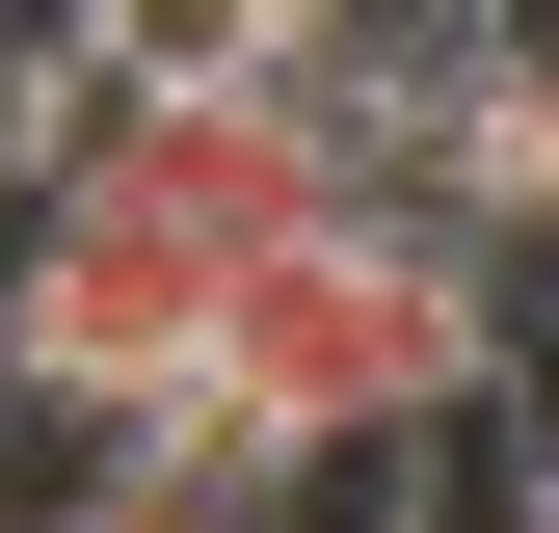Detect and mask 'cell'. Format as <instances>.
Instances as JSON below:
<instances>
[{
	"mask_svg": "<svg viewBox=\"0 0 559 533\" xmlns=\"http://www.w3.org/2000/svg\"><path fill=\"white\" fill-rule=\"evenodd\" d=\"M507 400V320H479V240L427 187H346L320 240H266L214 294V374H187V453L240 481H346V453H427Z\"/></svg>",
	"mask_w": 559,
	"mask_h": 533,
	"instance_id": "obj_1",
	"label": "cell"
},
{
	"mask_svg": "<svg viewBox=\"0 0 559 533\" xmlns=\"http://www.w3.org/2000/svg\"><path fill=\"white\" fill-rule=\"evenodd\" d=\"M507 533H559V427H533V481H507Z\"/></svg>",
	"mask_w": 559,
	"mask_h": 533,
	"instance_id": "obj_2",
	"label": "cell"
}]
</instances>
